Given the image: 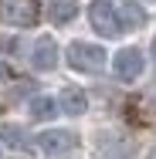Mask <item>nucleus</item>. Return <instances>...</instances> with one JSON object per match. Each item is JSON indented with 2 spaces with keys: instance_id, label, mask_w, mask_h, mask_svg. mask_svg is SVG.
<instances>
[{
  "instance_id": "obj_4",
  "label": "nucleus",
  "mask_w": 156,
  "mask_h": 159,
  "mask_svg": "<svg viewBox=\"0 0 156 159\" xmlns=\"http://www.w3.org/2000/svg\"><path fill=\"white\" fill-rule=\"evenodd\" d=\"M112 68H116V75H119L122 81H136V78L143 75V68H146V61H143V51H139V48H122V51L116 54Z\"/></svg>"
},
{
  "instance_id": "obj_11",
  "label": "nucleus",
  "mask_w": 156,
  "mask_h": 159,
  "mask_svg": "<svg viewBox=\"0 0 156 159\" xmlns=\"http://www.w3.org/2000/svg\"><path fill=\"white\" fill-rule=\"evenodd\" d=\"M0 142H7V146H24V129L14 125V122H3V125H0Z\"/></svg>"
},
{
  "instance_id": "obj_2",
  "label": "nucleus",
  "mask_w": 156,
  "mask_h": 159,
  "mask_svg": "<svg viewBox=\"0 0 156 159\" xmlns=\"http://www.w3.org/2000/svg\"><path fill=\"white\" fill-rule=\"evenodd\" d=\"M41 17L37 0H0V20L10 27H34Z\"/></svg>"
},
{
  "instance_id": "obj_10",
  "label": "nucleus",
  "mask_w": 156,
  "mask_h": 159,
  "mask_svg": "<svg viewBox=\"0 0 156 159\" xmlns=\"http://www.w3.org/2000/svg\"><path fill=\"white\" fill-rule=\"evenodd\" d=\"M116 17H122L125 27H143V24H146V14H143L136 3H122V10H116Z\"/></svg>"
},
{
  "instance_id": "obj_13",
  "label": "nucleus",
  "mask_w": 156,
  "mask_h": 159,
  "mask_svg": "<svg viewBox=\"0 0 156 159\" xmlns=\"http://www.w3.org/2000/svg\"><path fill=\"white\" fill-rule=\"evenodd\" d=\"M146 159H156V149H149V156H146Z\"/></svg>"
},
{
  "instance_id": "obj_12",
  "label": "nucleus",
  "mask_w": 156,
  "mask_h": 159,
  "mask_svg": "<svg viewBox=\"0 0 156 159\" xmlns=\"http://www.w3.org/2000/svg\"><path fill=\"white\" fill-rule=\"evenodd\" d=\"M153 68H156V34H153Z\"/></svg>"
},
{
  "instance_id": "obj_3",
  "label": "nucleus",
  "mask_w": 156,
  "mask_h": 159,
  "mask_svg": "<svg viewBox=\"0 0 156 159\" xmlns=\"http://www.w3.org/2000/svg\"><path fill=\"white\" fill-rule=\"evenodd\" d=\"M88 20H92L95 34H102V37H116V34L122 31L119 27V17H116V7L109 0H95L92 7H88Z\"/></svg>"
},
{
  "instance_id": "obj_1",
  "label": "nucleus",
  "mask_w": 156,
  "mask_h": 159,
  "mask_svg": "<svg viewBox=\"0 0 156 159\" xmlns=\"http://www.w3.org/2000/svg\"><path fill=\"white\" fill-rule=\"evenodd\" d=\"M64 58L71 64V71H102L105 68V51H102V44H92V41H71L68 44V51H64Z\"/></svg>"
},
{
  "instance_id": "obj_9",
  "label": "nucleus",
  "mask_w": 156,
  "mask_h": 159,
  "mask_svg": "<svg viewBox=\"0 0 156 159\" xmlns=\"http://www.w3.org/2000/svg\"><path fill=\"white\" fill-rule=\"evenodd\" d=\"M58 112V102L54 98H48V95H37L31 102V119H37V122H44V119H51Z\"/></svg>"
},
{
  "instance_id": "obj_14",
  "label": "nucleus",
  "mask_w": 156,
  "mask_h": 159,
  "mask_svg": "<svg viewBox=\"0 0 156 159\" xmlns=\"http://www.w3.org/2000/svg\"><path fill=\"white\" fill-rule=\"evenodd\" d=\"M3 75H7V68H3V64H0V78H3Z\"/></svg>"
},
{
  "instance_id": "obj_7",
  "label": "nucleus",
  "mask_w": 156,
  "mask_h": 159,
  "mask_svg": "<svg viewBox=\"0 0 156 159\" xmlns=\"http://www.w3.org/2000/svg\"><path fill=\"white\" fill-rule=\"evenodd\" d=\"M58 102H61V112H68V115H85V108H88V95L75 85H64Z\"/></svg>"
},
{
  "instance_id": "obj_8",
  "label": "nucleus",
  "mask_w": 156,
  "mask_h": 159,
  "mask_svg": "<svg viewBox=\"0 0 156 159\" xmlns=\"http://www.w3.org/2000/svg\"><path fill=\"white\" fill-rule=\"evenodd\" d=\"M75 14H78V3H75V0H51V3H48V17H51L54 24L75 20Z\"/></svg>"
},
{
  "instance_id": "obj_5",
  "label": "nucleus",
  "mask_w": 156,
  "mask_h": 159,
  "mask_svg": "<svg viewBox=\"0 0 156 159\" xmlns=\"http://www.w3.org/2000/svg\"><path fill=\"white\" fill-rule=\"evenodd\" d=\"M37 146H41L48 156L68 152V149H75V132H68V129H48V132L37 135Z\"/></svg>"
},
{
  "instance_id": "obj_6",
  "label": "nucleus",
  "mask_w": 156,
  "mask_h": 159,
  "mask_svg": "<svg viewBox=\"0 0 156 159\" xmlns=\"http://www.w3.org/2000/svg\"><path fill=\"white\" fill-rule=\"evenodd\" d=\"M31 64L37 71H51L54 64H58V44L51 41V37H41L37 44H34V54H31Z\"/></svg>"
}]
</instances>
